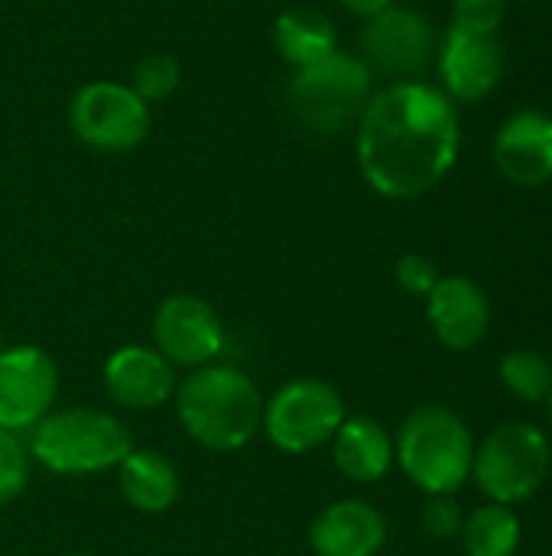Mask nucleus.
<instances>
[{
    "label": "nucleus",
    "mask_w": 552,
    "mask_h": 556,
    "mask_svg": "<svg viewBox=\"0 0 552 556\" xmlns=\"http://www.w3.org/2000/svg\"><path fill=\"white\" fill-rule=\"evenodd\" d=\"M179 81H182V65H179V59L169 55V52H150V55H143V59L137 62L133 78H130V88L153 108V104L172 98L176 88H179Z\"/></svg>",
    "instance_id": "nucleus-22"
},
{
    "label": "nucleus",
    "mask_w": 552,
    "mask_h": 556,
    "mask_svg": "<svg viewBox=\"0 0 552 556\" xmlns=\"http://www.w3.org/2000/svg\"><path fill=\"white\" fill-rule=\"evenodd\" d=\"M117 489L133 511L163 515L179 502V472L156 450H130L117 466Z\"/></svg>",
    "instance_id": "nucleus-18"
},
{
    "label": "nucleus",
    "mask_w": 552,
    "mask_h": 556,
    "mask_svg": "<svg viewBox=\"0 0 552 556\" xmlns=\"http://www.w3.org/2000/svg\"><path fill=\"white\" fill-rule=\"evenodd\" d=\"M374 94V72L361 55L332 52L290 78L286 98L293 117L322 137H335L358 124Z\"/></svg>",
    "instance_id": "nucleus-5"
},
{
    "label": "nucleus",
    "mask_w": 552,
    "mask_h": 556,
    "mask_svg": "<svg viewBox=\"0 0 552 556\" xmlns=\"http://www.w3.org/2000/svg\"><path fill=\"white\" fill-rule=\"evenodd\" d=\"M133 450L127 424L98 407L55 410L33 427L29 456L55 476H94L117 469Z\"/></svg>",
    "instance_id": "nucleus-4"
},
{
    "label": "nucleus",
    "mask_w": 552,
    "mask_h": 556,
    "mask_svg": "<svg viewBox=\"0 0 552 556\" xmlns=\"http://www.w3.org/2000/svg\"><path fill=\"white\" fill-rule=\"evenodd\" d=\"M465 556H514L521 547V518L508 505H478L462 521Z\"/></svg>",
    "instance_id": "nucleus-20"
},
{
    "label": "nucleus",
    "mask_w": 552,
    "mask_h": 556,
    "mask_svg": "<svg viewBox=\"0 0 552 556\" xmlns=\"http://www.w3.org/2000/svg\"><path fill=\"white\" fill-rule=\"evenodd\" d=\"M550 472V440L534 424H501L482 443H475L472 479L478 492L495 505L530 502Z\"/></svg>",
    "instance_id": "nucleus-6"
},
{
    "label": "nucleus",
    "mask_w": 552,
    "mask_h": 556,
    "mask_svg": "<svg viewBox=\"0 0 552 556\" xmlns=\"http://www.w3.org/2000/svg\"><path fill=\"white\" fill-rule=\"evenodd\" d=\"M436 65L442 78V91L455 104H475L488 98L504 75V46L498 36L452 29L436 49Z\"/></svg>",
    "instance_id": "nucleus-12"
},
{
    "label": "nucleus",
    "mask_w": 552,
    "mask_h": 556,
    "mask_svg": "<svg viewBox=\"0 0 552 556\" xmlns=\"http://www.w3.org/2000/svg\"><path fill=\"white\" fill-rule=\"evenodd\" d=\"M59 394V368L36 345H10L0 352V430L23 433L52 414Z\"/></svg>",
    "instance_id": "nucleus-10"
},
{
    "label": "nucleus",
    "mask_w": 552,
    "mask_h": 556,
    "mask_svg": "<svg viewBox=\"0 0 552 556\" xmlns=\"http://www.w3.org/2000/svg\"><path fill=\"white\" fill-rule=\"evenodd\" d=\"M72 134L101 153H127L150 134V104L124 81H88L68 104Z\"/></svg>",
    "instance_id": "nucleus-8"
},
{
    "label": "nucleus",
    "mask_w": 552,
    "mask_h": 556,
    "mask_svg": "<svg viewBox=\"0 0 552 556\" xmlns=\"http://www.w3.org/2000/svg\"><path fill=\"white\" fill-rule=\"evenodd\" d=\"M498 375H501V384L527 401V404H547L552 394V365L550 358H543L540 352H530V349H517V352H508L498 365Z\"/></svg>",
    "instance_id": "nucleus-21"
},
{
    "label": "nucleus",
    "mask_w": 552,
    "mask_h": 556,
    "mask_svg": "<svg viewBox=\"0 0 552 556\" xmlns=\"http://www.w3.org/2000/svg\"><path fill=\"white\" fill-rule=\"evenodd\" d=\"M0 352H3V342H0Z\"/></svg>",
    "instance_id": "nucleus-30"
},
{
    "label": "nucleus",
    "mask_w": 552,
    "mask_h": 556,
    "mask_svg": "<svg viewBox=\"0 0 552 556\" xmlns=\"http://www.w3.org/2000/svg\"><path fill=\"white\" fill-rule=\"evenodd\" d=\"M68 556H91V554H68Z\"/></svg>",
    "instance_id": "nucleus-29"
},
{
    "label": "nucleus",
    "mask_w": 552,
    "mask_h": 556,
    "mask_svg": "<svg viewBox=\"0 0 552 556\" xmlns=\"http://www.w3.org/2000/svg\"><path fill=\"white\" fill-rule=\"evenodd\" d=\"M361 49L371 72L397 75V81L416 78L436 55L433 23L410 7H387L364 20Z\"/></svg>",
    "instance_id": "nucleus-11"
},
{
    "label": "nucleus",
    "mask_w": 552,
    "mask_h": 556,
    "mask_svg": "<svg viewBox=\"0 0 552 556\" xmlns=\"http://www.w3.org/2000/svg\"><path fill=\"white\" fill-rule=\"evenodd\" d=\"M547 410H550V424H552V394H550V401H547Z\"/></svg>",
    "instance_id": "nucleus-28"
},
{
    "label": "nucleus",
    "mask_w": 552,
    "mask_h": 556,
    "mask_svg": "<svg viewBox=\"0 0 552 556\" xmlns=\"http://www.w3.org/2000/svg\"><path fill=\"white\" fill-rule=\"evenodd\" d=\"M182 430L211 453L244 450L264 424V394L251 375L234 365H202L189 371L176 394Z\"/></svg>",
    "instance_id": "nucleus-2"
},
{
    "label": "nucleus",
    "mask_w": 552,
    "mask_h": 556,
    "mask_svg": "<svg viewBox=\"0 0 552 556\" xmlns=\"http://www.w3.org/2000/svg\"><path fill=\"white\" fill-rule=\"evenodd\" d=\"M273 46L280 59L299 72L338 52V29L316 7H290L273 23Z\"/></svg>",
    "instance_id": "nucleus-19"
},
{
    "label": "nucleus",
    "mask_w": 552,
    "mask_h": 556,
    "mask_svg": "<svg viewBox=\"0 0 552 556\" xmlns=\"http://www.w3.org/2000/svg\"><path fill=\"white\" fill-rule=\"evenodd\" d=\"M332 463L348 482H381L394 466V437L374 417H345L332 437Z\"/></svg>",
    "instance_id": "nucleus-17"
},
{
    "label": "nucleus",
    "mask_w": 552,
    "mask_h": 556,
    "mask_svg": "<svg viewBox=\"0 0 552 556\" xmlns=\"http://www.w3.org/2000/svg\"><path fill=\"white\" fill-rule=\"evenodd\" d=\"M345 397L322 378H293L264 401L260 430L286 456H306L332 443L345 424Z\"/></svg>",
    "instance_id": "nucleus-7"
},
{
    "label": "nucleus",
    "mask_w": 552,
    "mask_h": 556,
    "mask_svg": "<svg viewBox=\"0 0 552 556\" xmlns=\"http://www.w3.org/2000/svg\"><path fill=\"white\" fill-rule=\"evenodd\" d=\"M104 391L127 410H156L172 401L176 368L153 345H120L104 362Z\"/></svg>",
    "instance_id": "nucleus-13"
},
{
    "label": "nucleus",
    "mask_w": 552,
    "mask_h": 556,
    "mask_svg": "<svg viewBox=\"0 0 552 556\" xmlns=\"http://www.w3.org/2000/svg\"><path fill=\"white\" fill-rule=\"evenodd\" d=\"M511 0H452V29L498 36Z\"/></svg>",
    "instance_id": "nucleus-24"
},
{
    "label": "nucleus",
    "mask_w": 552,
    "mask_h": 556,
    "mask_svg": "<svg viewBox=\"0 0 552 556\" xmlns=\"http://www.w3.org/2000/svg\"><path fill=\"white\" fill-rule=\"evenodd\" d=\"M394 459L420 492L455 495L472 479L475 440L455 410L423 404L400 424Z\"/></svg>",
    "instance_id": "nucleus-3"
},
{
    "label": "nucleus",
    "mask_w": 552,
    "mask_h": 556,
    "mask_svg": "<svg viewBox=\"0 0 552 556\" xmlns=\"http://www.w3.org/2000/svg\"><path fill=\"white\" fill-rule=\"evenodd\" d=\"M426 319L446 349L472 352L488 336L491 303L472 277H439L426 296Z\"/></svg>",
    "instance_id": "nucleus-15"
},
{
    "label": "nucleus",
    "mask_w": 552,
    "mask_h": 556,
    "mask_svg": "<svg viewBox=\"0 0 552 556\" xmlns=\"http://www.w3.org/2000/svg\"><path fill=\"white\" fill-rule=\"evenodd\" d=\"M309 544L316 556H377L387 544V521L364 498H342L316 515Z\"/></svg>",
    "instance_id": "nucleus-16"
},
{
    "label": "nucleus",
    "mask_w": 552,
    "mask_h": 556,
    "mask_svg": "<svg viewBox=\"0 0 552 556\" xmlns=\"http://www.w3.org/2000/svg\"><path fill=\"white\" fill-rule=\"evenodd\" d=\"M348 13H355V16H361V20H368V16H374V13H381V10H387V7H394L397 0H338Z\"/></svg>",
    "instance_id": "nucleus-27"
},
{
    "label": "nucleus",
    "mask_w": 552,
    "mask_h": 556,
    "mask_svg": "<svg viewBox=\"0 0 552 556\" xmlns=\"http://www.w3.org/2000/svg\"><path fill=\"white\" fill-rule=\"evenodd\" d=\"M420 521H423L426 534H433L436 541H452V538H459L465 518H462V508L452 502V495H429Z\"/></svg>",
    "instance_id": "nucleus-25"
},
{
    "label": "nucleus",
    "mask_w": 552,
    "mask_h": 556,
    "mask_svg": "<svg viewBox=\"0 0 552 556\" xmlns=\"http://www.w3.org/2000/svg\"><path fill=\"white\" fill-rule=\"evenodd\" d=\"M394 277H397V283H400L407 293H413V296H429L442 274H439V267H436L426 254H403V257L397 261V267H394Z\"/></svg>",
    "instance_id": "nucleus-26"
},
{
    "label": "nucleus",
    "mask_w": 552,
    "mask_h": 556,
    "mask_svg": "<svg viewBox=\"0 0 552 556\" xmlns=\"http://www.w3.org/2000/svg\"><path fill=\"white\" fill-rule=\"evenodd\" d=\"M153 349L172 368L211 365L224 349V323L218 309L192 293H172L153 316Z\"/></svg>",
    "instance_id": "nucleus-9"
},
{
    "label": "nucleus",
    "mask_w": 552,
    "mask_h": 556,
    "mask_svg": "<svg viewBox=\"0 0 552 556\" xmlns=\"http://www.w3.org/2000/svg\"><path fill=\"white\" fill-rule=\"evenodd\" d=\"M355 130L361 176L384 199L426 195L459 160V108L439 85L420 78L374 91Z\"/></svg>",
    "instance_id": "nucleus-1"
},
{
    "label": "nucleus",
    "mask_w": 552,
    "mask_h": 556,
    "mask_svg": "<svg viewBox=\"0 0 552 556\" xmlns=\"http://www.w3.org/2000/svg\"><path fill=\"white\" fill-rule=\"evenodd\" d=\"M498 173L521 189L552 182V117L543 111H517L495 134Z\"/></svg>",
    "instance_id": "nucleus-14"
},
{
    "label": "nucleus",
    "mask_w": 552,
    "mask_h": 556,
    "mask_svg": "<svg viewBox=\"0 0 552 556\" xmlns=\"http://www.w3.org/2000/svg\"><path fill=\"white\" fill-rule=\"evenodd\" d=\"M29 482V450L20 443V433L0 430V508L16 502Z\"/></svg>",
    "instance_id": "nucleus-23"
}]
</instances>
